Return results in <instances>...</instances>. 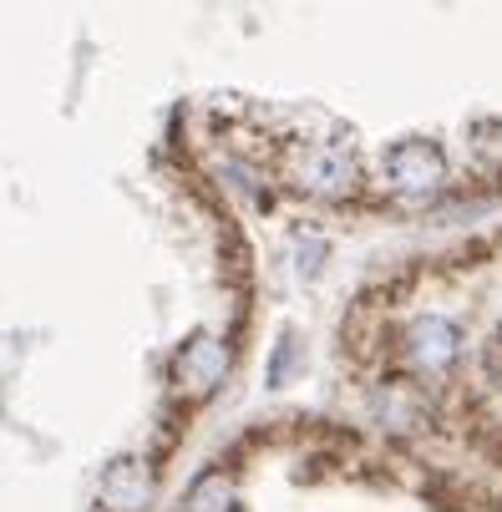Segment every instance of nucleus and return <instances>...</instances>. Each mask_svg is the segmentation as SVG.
Here are the masks:
<instances>
[{"label": "nucleus", "instance_id": "nucleus-8", "mask_svg": "<svg viewBox=\"0 0 502 512\" xmlns=\"http://www.w3.org/2000/svg\"><path fill=\"white\" fill-rule=\"evenodd\" d=\"M290 350H295V345H290V335H284V340H279V350H274V365H269V381H274V386L284 381V365H290Z\"/></svg>", "mask_w": 502, "mask_h": 512}, {"label": "nucleus", "instance_id": "nucleus-3", "mask_svg": "<svg viewBox=\"0 0 502 512\" xmlns=\"http://www.w3.org/2000/svg\"><path fill=\"white\" fill-rule=\"evenodd\" d=\"M224 376H229V345L219 335H193L178 350V360H173V381H178V391L188 401L213 396V391L224 386Z\"/></svg>", "mask_w": 502, "mask_h": 512}, {"label": "nucleus", "instance_id": "nucleus-1", "mask_svg": "<svg viewBox=\"0 0 502 512\" xmlns=\"http://www.w3.org/2000/svg\"><path fill=\"white\" fill-rule=\"evenodd\" d=\"M386 178L401 198H432L447 188V158L437 142H426V137H406L396 142V148L386 153Z\"/></svg>", "mask_w": 502, "mask_h": 512}, {"label": "nucleus", "instance_id": "nucleus-7", "mask_svg": "<svg viewBox=\"0 0 502 512\" xmlns=\"http://www.w3.org/2000/svg\"><path fill=\"white\" fill-rule=\"evenodd\" d=\"M295 254H300V259H295V264H300V274H320V254H325V244H320L315 234H310V239H300V244H295Z\"/></svg>", "mask_w": 502, "mask_h": 512}, {"label": "nucleus", "instance_id": "nucleus-4", "mask_svg": "<svg viewBox=\"0 0 502 512\" xmlns=\"http://www.w3.org/2000/svg\"><path fill=\"white\" fill-rule=\"evenodd\" d=\"M457 350H462V340H457V325L452 320L426 315V320H416L406 330V360L416 365V371H426V376H442L447 365L457 360Z\"/></svg>", "mask_w": 502, "mask_h": 512}, {"label": "nucleus", "instance_id": "nucleus-6", "mask_svg": "<svg viewBox=\"0 0 502 512\" xmlns=\"http://www.w3.org/2000/svg\"><path fill=\"white\" fill-rule=\"evenodd\" d=\"M234 477H224V472H203L198 482H193V492H188V512H234Z\"/></svg>", "mask_w": 502, "mask_h": 512}, {"label": "nucleus", "instance_id": "nucleus-5", "mask_svg": "<svg viewBox=\"0 0 502 512\" xmlns=\"http://www.w3.org/2000/svg\"><path fill=\"white\" fill-rule=\"evenodd\" d=\"M153 502V467L137 457H117L102 472V507L107 512H148Z\"/></svg>", "mask_w": 502, "mask_h": 512}, {"label": "nucleus", "instance_id": "nucleus-2", "mask_svg": "<svg viewBox=\"0 0 502 512\" xmlns=\"http://www.w3.org/2000/svg\"><path fill=\"white\" fill-rule=\"evenodd\" d=\"M290 178H295V188H305L315 198H345L355 188V163L340 142H305L290 163Z\"/></svg>", "mask_w": 502, "mask_h": 512}]
</instances>
